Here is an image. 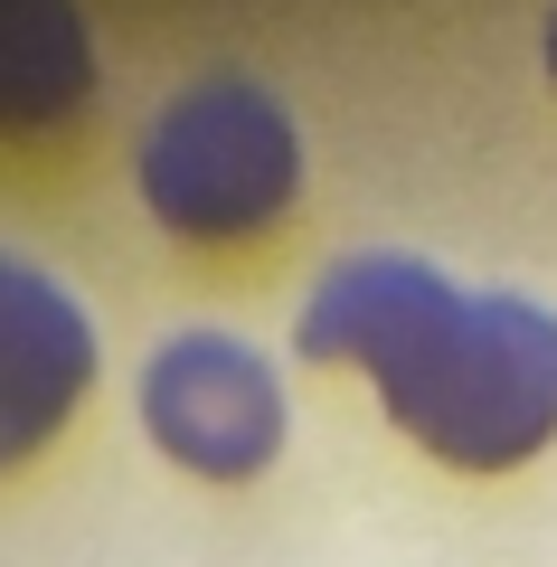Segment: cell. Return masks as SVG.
<instances>
[{
    "label": "cell",
    "instance_id": "3",
    "mask_svg": "<svg viewBox=\"0 0 557 567\" xmlns=\"http://www.w3.org/2000/svg\"><path fill=\"white\" fill-rule=\"evenodd\" d=\"M142 425L199 483H256L283 445V388L227 331H179L142 369Z\"/></svg>",
    "mask_w": 557,
    "mask_h": 567
},
{
    "label": "cell",
    "instance_id": "1",
    "mask_svg": "<svg viewBox=\"0 0 557 567\" xmlns=\"http://www.w3.org/2000/svg\"><path fill=\"white\" fill-rule=\"evenodd\" d=\"M321 369H369L388 416L454 473H519L557 445V312L519 293H463L416 256L331 265L293 322Z\"/></svg>",
    "mask_w": 557,
    "mask_h": 567
},
{
    "label": "cell",
    "instance_id": "4",
    "mask_svg": "<svg viewBox=\"0 0 557 567\" xmlns=\"http://www.w3.org/2000/svg\"><path fill=\"white\" fill-rule=\"evenodd\" d=\"M95 388V322L66 284H48L29 256L0 246V473L76 416V398Z\"/></svg>",
    "mask_w": 557,
    "mask_h": 567
},
{
    "label": "cell",
    "instance_id": "2",
    "mask_svg": "<svg viewBox=\"0 0 557 567\" xmlns=\"http://www.w3.org/2000/svg\"><path fill=\"white\" fill-rule=\"evenodd\" d=\"M302 142L275 95L199 85L142 133V208L189 246H237L293 208Z\"/></svg>",
    "mask_w": 557,
    "mask_h": 567
},
{
    "label": "cell",
    "instance_id": "6",
    "mask_svg": "<svg viewBox=\"0 0 557 567\" xmlns=\"http://www.w3.org/2000/svg\"><path fill=\"white\" fill-rule=\"evenodd\" d=\"M548 76H557V10H548Z\"/></svg>",
    "mask_w": 557,
    "mask_h": 567
},
{
    "label": "cell",
    "instance_id": "5",
    "mask_svg": "<svg viewBox=\"0 0 557 567\" xmlns=\"http://www.w3.org/2000/svg\"><path fill=\"white\" fill-rule=\"evenodd\" d=\"M95 95V39L76 0H0V123H66Z\"/></svg>",
    "mask_w": 557,
    "mask_h": 567
}]
</instances>
